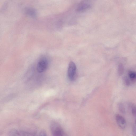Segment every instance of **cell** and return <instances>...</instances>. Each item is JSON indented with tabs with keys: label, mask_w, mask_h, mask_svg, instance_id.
<instances>
[{
	"label": "cell",
	"mask_w": 136,
	"mask_h": 136,
	"mask_svg": "<svg viewBox=\"0 0 136 136\" xmlns=\"http://www.w3.org/2000/svg\"><path fill=\"white\" fill-rule=\"evenodd\" d=\"M124 66L122 63H120L118 66V73L119 75H122L124 73Z\"/></svg>",
	"instance_id": "7"
},
{
	"label": "cell",
	"mask_w": 136,
	"mask_h": 136,
	"mask_svg": "<svg viewBox=\"0 0 136 136\" xmlns=\"http://www.w3.org/2000/svg\"><path fill=\"white\" fill-rule=\"evenodd\" d=\"M26 13L30 16H34L36 15L35 11L33 8H26Z\"/></svg>",
	"instance_id": "6"
},
{
	"label": "cell",
	"mask_w": 136,
	"mask_h": 136,
	"mask_svg": "<svg viewBox=\"0 0 136 136\" xmlns=\"http://www.w3.org/2000/svg\"><path fill=\"white\" fill-rule=\"evenodd\" d=\"M48 62L47 60L45 59L41 60L38 62L37 66V71L39 73H42L45 71L47 68Z\"/></svg>",
	"instance_id": "3"
},
{
	"label": "cell",
	"mask_w": 136,
	"mask_h": 136,
	"mask_svg": "<svg viewBox=\"0 0 136 136\" xmlns=\"http://www.w3.org/2000/svg\"><path fill=\"white\" fill-rule=\"evenodd\" d=\"M38 136H47L46 132L44 130L41 131Z\"/></svg>",
	"instance_id": "13"
},
{
	"label": "cell",
	"mask_w": 136,
	"mask_h": 136,
	"mask_svg": "<svg viewBox=\"0 0 136 136\" xmlns=\"http://www.w3.org/2000/svg\"><path fill=\"white\" fill-rule=\"evenodd\" d=\"M91 6V4L88 1H83L79 4L76 8V11L78 12H84L90 8Z\"/></svg>",
	"instance_id": "4"
},
{
	"label": "cell",
	"mask_w": 136,
	"mask_h": 136,
	"mask_svg": "<svg viewBox=\"0 0 136 136\" xmlns=\"http://www.w3.org/2000/svg\"><path fill=\"white\" fill-rule=\"evenodd\" d=\"M124 82L125 84L127 86L130 84V80L128 78L126 77L124 79Z\"/></svg>",
	"instance_id": "12"
},
{
	"label": "cell",
	"mask_w": 136,
	"mask_h": 136,
	"mask_svg": "<svg viewBox=\"0 0 136 136\" xmlns=\"http://www.w3.org/2000/svg\"><path fill=\"white\" fill-rule=\"evenodd\" d=\"M76 71V67L75 64L73 62H71L69 63L68 68V75L69 79L71 81L74 80Z\"/></svg>",
	"instance_id": "2"
},
{
	"label": "cell",
	"mask_w": 136,
	"mask_h": 136,
	"mask_svg": "<svg viewBox=\"0 0 136 136\" xmlns=\"http://www.w3.org/2000/svg\"><path fill=\"white\" fill-rule=\"evenodd\" d=\"M50 129L53 136H64L61 127L56 123H53L50 126Z\"/></svg>",
	"instance_id": "1"
},
{
	"label": "cell",
	"mask_w": 136,
	"mask_h": 136,
	"mask_svg": "<svg viewBox=\"0 0 136 136\" xmlns=\"http://www.w3.org/2000/svg\"><path fill=\"white\" fill-rule=\"evenodd\" d=\"M135 122L136 125V120Z\"/></svg>",
	"instance_id": "15"
},
{
	"label": "cell",
	"mask_w": 136,
	"mask_h": 136,
	"mask_svg": "<svg viewBox=\"0 0 136 136\" xmlns=\"http://www.w3.org/2000/svg\"><path fill=\"white\" fill-rule=\"evenodd\" d=\"M26 136H34V135L32 134H27Z\"/></svg>",
	"instance_id": "14"
},
{
	"label": "cell",
	"mask_w": 136,
	"mask_h": 136,
	"mask_svg": "<svg viewBox=\"0 0 136 136\" xmlns=\"http://www.w3.org/2000/svg\"><path fill=\"white\" fill-rule=\"evenodd\" d=\"M132 113L134 116H136V107L134 106L132 109Z\"/></svg>",
	"instance_id": "11"
},
{
	"label": "cell",
	"mask_w": 136,
	"mask_h": 136,
	"mask_svg": "<svg viewBox=\"0 0 136 136\" xmlns=\"http://www.w3.org/2000/svg\"><path fill=\"white\" fill-rule=\"evenodd\" d=\"M10 134V136H20L18 132L15 130L11 131Z\"/></svg>",
	"instance_id": "10"
},
{
	"label": "cell",
	"mask_w": 136,
	"mask_h": 136,
	"mask_svg": "<svg viewBox=\"0 0 136 136\" xmlns=\"http://www.w3.org/2000/svg\"><path fill=\"white\" fill-rule=\"evenodd\" d=\"M118 108L120 111L122 113H124L125 112V110L124 106L122 104H119Z\"/></svg>",
	"instance_id": "9"
},
{
	"label": "cell",
	"mask_w": 136,
	"mask_h": 136,
	"mask_svg": "<svg viewBox=\"0 0 136 136\" xmlns=\"http://www.w3.org/2000/svg\"><path fill=\"white\" fill-rule=\"evenodd\" d=\"M116 120L119 127L122 129L125 128L126 126V122L125 118L120 114H116Z\"/></svg>",
	"instance_id": "5"
},
{
	"label": "cell",
	"mask_w": 136,
	"mask_h": 136,
	"mask_svg": "<svg viewBox=\"0 0 136 136\" xmlns=\"http://www.w3.org/2000/svg\"><path fill=\"white\" fill-rule=\"evenodd\" d=\"M129 77L133 82H136V72L130 71L128 73Z\"/></svg>",
	"instance_id": "8"
}]
</instances>
